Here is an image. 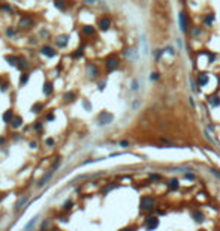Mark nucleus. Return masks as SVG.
Instances as JSON below:
<instances>
[{
	"mask_svg": "<svg viewBox=\"0 0 220 231\" xmlns=\"http://www.w3.org/2000/svg\"><path fill=\"white\" fill-rule=\"evenodd\" d=\"M112 114H109V113H102L101 116H99V125H108V123H111L112 122Z\"/></svg>",
	"mask_w": 220,
	"mask_h": 231,
	"instance_id": "1",
	"label": "nucleus"
},
{
	"mask_svg": "<svg viewBox=\"0 0 220 231\" xmlns=\"http://www.w3.org/2000/svg\"><path fill=\"white\" fill-rule=\"evenodd\" d=\"M154 206V198H142L141 200V209H151Z\"/></svg>",
	"mask_w": 220,
	"mask_h": 231,
	"instance_id": "2",
	"label": "nucleus"
},
{
	"mask_svg": "<svg viewBox=\"0 0 220 231\" xmlns=\"http://www.w3.org/2000/svg\"><path fill=\"white\" fill-rule=\"evenodd\" d=\"M68 42H69V38L66 36V35H62V36H58V38L56 39V44H57L58 48L66 47V45H68Z\"/></svg>",
	"mask_w": 220,
	"mask_h": 231,
	"instance_id": "3",
	"label": "nucleus"
},
{
	"mask_svg": "<svg viewBox=\"0 0 220 231\" xmlns=\"http://www.w3.org/2000/svg\"><path fill=\"white\" fill-rule=\"evenodd\" d=\"M52 174H54V170H52V168H51V170L48 171V173H46V174H45V176L42 177V179H41V182H39V186H41V188H42V186H44V185H45V183H48V180H50V179H51V177H52Z\"/></svg>",
	"mask_w": 220,
	"mask_h": 231,
	"instance_id": "4",
	"label": "nucleus"
},
{
	"mask_svg": "<svg viewBox=\"0 0 220 231\" xmlns=\"http://www.w3.org/2000/svg\"><path fill=\"white\" fill-rule=\"evenodd\" d=\"M180 29H181L183 32L187 29V17H186L184 12H181V14H180Z\"/></svg>",
	"mask_w": 220,
	"mask_h": 231,
	"instance_id": "5",
	"label": "nucleus"
},
{
	"mask_svg": "<svg viewBox=\"0 0 220 231\" xmlns=\"http://www.w3.org/2000/svg\"><path fill=\"white\" fill-rule=\"evenodd\" d=\"M159 227V219H156V218H150L148 221H147V228L148 230H154Z\"/></svg>",
	"mask_w": 220,
	"mask_h": 231,
	"instance_id": "6",
	"label": "nucleus"
},
{
	"mask_svg": "<svg viewBox=\"0 0 220 231\" xmlns=\"http://www.w3.org/2000/svg\"><path fill=\"white\" fill-rule=\"evenodd\" d=\"M41 53H42L44 56H46V57H54V56H56V51L52 50L51 47H44Z\"/></svg>",
	"mask_w": 220,
	"mask_h": 231,
	"instance_id": "7",
	"label": "nucleus"
},
{
	"mask_svg": "<svg viewBox=\"0 0 220 231\" xmlns=\"http://www.w3.org/2000/svg\"><path fill=\"white\" fill-rule=\"evenodd\" d=\"M109 26H111V21H109L108 18H102L101 23H99V27H101L102 30H108Z\"/></svg>",
	"mask_w": 220,
	"mask_h": 231,
	"instance_id": "8",
	"label": "nucleus"
},
{
	"mask_svg": "<svg viewBox=\"0 0 220 231\" xmlns=\"http://www.w3.org/2000/svg\"><path fill=\"white\" fill-rule=\"evenodd\" d=\"M193 219H195L196 222H202V221H204V213L199 212V210L193 212Z\"/></svg>",
	"mask_w": 220,
	"mask_h": 231,
	"instance_id": "9",
	"label": "nucleus"
},
{
	"mask_svg": "<svg viewBox=\"0 0 220 231\" xmlns=\"http://www.w3.org/2000/svg\"><path fill=\"white\" fill-rule=\"evenodd\" d=\"M106 66H108V69H109V71H112V69H115L117 66H118V62L115 60V59H109L108 63H106Z\"/></svg>",
	"mask_w": 220,
	"mask_h": 231,
	"instance_id": "10",
	"label": "nucleus"
},
{
	"mask_svg": "<svg viewBox=\"0 0 220 231\" xmlns=\"http://www.w3.org/2000/svg\"><path fill=\"white\" fill-rule=\"evenodd\" d=\"M96 75H97V69H96V66L90 65V66H89V77H90V78H96Z\"/></svg>",
	"mask_w": 220,
	"mask_h": 231,
	"instance_id": "11",
	"label": "nucleus"
},
{
	"mask_svg": "<svg viewBox=\"0 0 220 231\" xmlns=\"http://www.w3.org/2000/svg\"><path fill=\"white\" fill-rule=\"evenodd\" d=\"M38 219H39V216H35V218H32L30 219V222L27 224V225H25V230H32L33 227L36 225V222H38Z\"/></svg>",
	"mask_w": 220,
	"mask_h": 231,
	"instance_id": "12",
	"label": "nucleus"
},
{
	"mask_svg": "<svg viewBox=\"0 0 220 231\" xmlns=\"http://www.w3.org/2000/svg\"><path fill=\"white\" fill-rule=\"evenodd\" d=\"M27 200H29V195H24V197L21 198V200H19V201L17 203V210H19V209H21V207L24 206V204L27 203Z\"/></svg>",
	"mask_w": 220,
	"mask_h": 231,
	"instance_id": "13",
	"label": "nucleus"
},
{
	"mask_svg": "<svg viewBox=\"0 0 220 231\" xmlns=\"http://www.w3.org/2000/svg\"><path fill=\"white\" fill-rule=\"evenodd\" d=\"M21 125H23V119L21 117H15L14 120H12V126L14 128H19Z\"/></svg>",
	"mask_w": 220,
	"mask_h": 231,
	"instance_id": "14",
	"label": "nucleus"
},
{
	"mask_svg": "<svg viewBox=\"0 0 220 231\" xmlns=\"http://www.w3.org/2000/svg\"><path fill=\"white\" fill-rule=\"evenodd\" d=\"M32 20H29V18H23L21 21H19V26H21V27H29V26H32Z\"/></svg>",
	"mask_w": 220,
	"mask_h": 231,
	"instance_id": "15",
	"label": "nucleus"
},
{
	"mask_svg": "<svg viewBox=\"0 0 220 231\" xmlns=\"http://www.w3.org/2000/svg\"><path fill=\"white\" fill-rule=\"evenodd\" d=\"M210 104L213 105V107H217V105H220V98L219 96H211Z\"/></svg>",
	"mask_w": 220,
	"mask_h": 231,
	"instance_id": "16",
	"label": "nucleus"
},
{
	"mask_svg": "<svg viewBox=\"0 0 220 231\" xmlns=\"http://www.w3.org/2000/svg\"><path fill=\"white\" fill-rule=\"evenodd\" d=\"M207 83H208V77L205 74H201V77H199V86H205Z\"/></svg>",
	"mask_w": 220,
	"mask_h": 231,
	"instance_id": "17",
	"label": "nucleus"
},
{
	"mask_svg": "<svg viewBox=\"0 0 220 231\" xmlns=\"http://www.w3.org/2000/svg\"><path fill=\"white\" fill-rule=\"evenodd\" d=\"M51 92H52L51 84H50V83H46V84L44 86V93H45V95H51Z\"/></svg>",
	"mask_w": 220,
	"mask_h": 231,
	"instance_id": "18",
	"label": "nucleus"
},
{
	"mask_svg": "<svg viewBox=\"0 0 220 231\" xmlns=\"http://www.w3.org/2000/svg\"><path fill=\"white\" fill-rule=\"evenodd\" d=\"M169 188H171L172 191H175V189L178 188V182H177V180H171V182H169Z\"/></svg>",
	"mask_w": 220,
	"mask_h": 231,
	"instance_id": "19",
	"label": "nucleus"
},
{
	"mask_svg": "<svg viewBox=\"0 0 220 231\" xmlns=\"http://www.w3.org/2000/svg\"><path fill=\"white\" fill-rule=\"evenodd\" d=\"M56 8L64 9V2H63V0H56Z\"/></svg>",
	"mask_w": 220,
	"mask_h": 231,
	"instance_id": "20",
	"label": "nucleus"
},
{
	"mask_svg": "<svg viewBox=\"0 0 220 231\" xmlns=\"http://www.w3.org/2000/svg\"><path fill=\"white\" fill-rule=\"evenodd\" d=\"M11 117H12L11 111H6V113H5V116H3V120H5V122H8V120H11Z\"/></svg>",
	"mask_w": 220,
	"mask_h": 231,
	"instance_id": "21",
	"label": "nucleus"
},
{
	"mask_svg": "<svg viewBox=\"0 0 220 231\" xmlns=\"http://www.w3.org/2000/svg\"><path fill=\"white\" fill-rule=\"evenodd\" d=\"M84 32L87 33V35H91V33L95 32V29H93V27H90V26H87V27H84Z\"/></svg>",
	"mask_w": 220,
	"mask_h": 231,
	"instance_id": "22",
	"label": "nucleus"
},
{
	"mask_svg": "<svg viewBox=\"0 0 220 231\" xmlns=\"http://www.w3.org/2000/svg\"><path fill=\"white\" fill-rule=\"evenodd\" d=\"M213 20H214V17H213V15H208V17L205 18V24H211Z\"/></svg>",
	"mask_w": 220,
	"mask_h": 231,
	"instance_id": "23",
	"label": "nucleus"
},
{
	"mask_svg": "<svg viewBox=\"0 0 220 231\" xmlns=\"http://www.w3.org/2000/svg\"><path fill=\"white\" fill-rule=\"evenodd\" d=\"M6 60H8V62H9L11 65H15V62H18L15 57H6Z\"/></svg>",
	"mask_w": 220,
	"mask_h": 231,
	"instance_id": "24",
	"label": "nucleus"
},
{
	"mask_svg": "<svg viewBox=\"0 0 220 231\" xmlns=\"http://www.w3.org/2000/svg\"><path fill=\"white\" fill-rule=\"evenodd\" d=\"M41 108H42V105L41 104H36L35 107H33V111H35V113H39V110H41Z\"/></svg>",
	"mask_w": 220,
	"mask_h": 231,
	"instance_id": "25",
	"label": "nucleus"
},
{
	"mask_svg": "<svg viewBox=\"0 0 220 231\" xmlns=\"http://www.w3.org/2000/svg\"><path fill=\"white\" fill-rule=\"evenodd\" d=\"M18 63H19V68H21V69H24L25 66H27V63H25V60H18Z\"/></svg>",
	"mask_w": 220,
	"mask_h": 231,
	"instance_id": "26",
	"label": "nucleus"
},
{
	"mask_svg": "<svg viewBox=\"0 0 220 231\" xmlns=\"http://www.w3.org/2000/svg\"><path fill=\"white\" fill-rule=\"evenodd\" d=\"M72 98H73V93H68V95L64 96V99H66V101H72Z\"/></svg>",
	"mask_w": 220,
	"mask_h": 231,
	"instance_id": "27",
	"label": "nucleus"
},
{
	"mask_svg": "<svg viewBox=\"0 0 220 231\" xmlns=\"http://www.w3.org/2000/svg\"><path fill=\"white\" fill-rule=\"evenodd\" d=\"M150 179H151V180H160V176H156V174H153V176H150Z\"/></svg>",
	"mask_w": 220,
	"mask_h": 231,
	"instance_id": "28",
	"label": "nucleus"
},
{
	"mask_svg": "<svg viewBox=\"0 0 220 231\" xmlns=\"http://www.w3.org/2000/svg\"><path fill=\"white\" fill-rule=\"evenodd\" d=\"M27 78H29V75H25V74H24V77L21 78V84H25V83H27Z\"/></svg>",
	"mask_w": 220,
	"mask_h": 231,
	"instance_id": "29",
	"label": "nucleus"
},
{
	"mask_svg": "<svg viewBox=\"0 0 220 231\" xmlns=\"http://www.w3.org/2000/svg\"><path fill=\"white\" fill-rule=\"evenodd\" d=\"M211 173L214 174V176H217L219 179H220V171H217V170H211Z\"/></svg>",
	"mask_w": 220,
	"mask_h": 231,
	"instance_id": "30",
	"label": "nucleus"
},
{
	"mask_svg": "<svg viewBox=\"0 0 220 231\" xmlns=\"http://www.w3.org/2000/svg\"><path fill=\"white\" fill-rule=\"evenodd\" d=\"M70 206H72V203H70V201H66V203H64V209H69Z\"/></svg>",
	"mask_w": 220,
	"mask_h": 231,
	"instance_id": "31",
	"label": "nucleus"
},
{
	"mask_svg": "<svg viewBox=\"0 0 220 231\" xmlns=\"http://www.w3.org/2000/svg\"><path fill=\"white\" fill-rule=\"evenodd\" d=\"M46 144H48V146H52V144H54V141H52V140H46Z\"/></svg>",
	"mask_w": 220,
	"mask_h": 231,
	"instance_id": "32",
	"label": "nucleus"
},
{
	"mask_svg": "<svg viewBox=\"0 0 220 231\" xmlns=\"http://www.w3.org/2000/svg\"><path fill=\"white\" fill-rule=\"evenodd\" d=\"M84 107L87 108V110H90V104H89V102H84Z\"/></svg>",
	"mask_w": 220,
	"mask_h": 231,
	"instance_id": "33",
	"label": "nucleus"
},
{
	"mask_svg": "<svg viewBox=\"0 0 220 231\" xmlns=\"http://www.w3.org/2000/svg\"><path fill=\"white\" fill-rule=\"evenodd\" d=\"M45 227H50V222H44L42 224V228H45Z\"/></svg>",
	"mask_w": 220,
	"mask_h": 231,
	"instance_id": "34",
	"label": "nucleus"
},
{
	"mask_svg": "<svg viewBox=\"0 0 220 231\" xmlns=\"http://www.w3.org/2000/svg\"><path fill=\"white\" fill-rule=\"evenodd\" d=\"M96 0H87V3H95Z\"/></svg>",
	"mask_w": 220,
	"mask_h": 231,
	"instance_id": "35",
	"label": "nucleus"
}]
</instances>
